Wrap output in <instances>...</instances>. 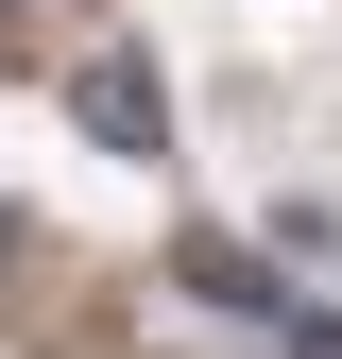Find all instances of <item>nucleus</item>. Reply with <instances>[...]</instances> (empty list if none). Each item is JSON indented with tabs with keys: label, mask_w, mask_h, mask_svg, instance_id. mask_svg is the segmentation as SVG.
<instances>
[{
	"label": "nucleus",
	"mask_w": 342,
	"mask_h": 359,
	"mask_svg": "<svg viewBox=\"0 0 342 359\" xmlns=\"http://www.w3.org/2000/svg\"><path fill=\"white\" fill-rule=\"evenodd\" d=\"M69 103H86V137H103V154H137V171L171 154V103H154V69H137V52H86V69H69Z\"/></svg>",
	"instance_id": "obj_1"
},
{
	"label": "nucleus",
	"mask_w": 342,
	"mask_h": 359,
	"mask_svg": "<svg viewBox=\"0 0 342 359\" xmlns=\"http://www.w3.org/2000/svg\"><path fill=\"white\" fill-rule=\"evenodd\" d=\"M189 291H205V308H240V325H291V291L256 274V257H189Z\"/></svg>",
	"instance_id": "obj_2"
},
{
	"label": "nucleus",
	"mask_w": 342,
	"mask_h": 359,
	"mask_svg": "<svg viewBox=\"0 0 342 359\" xmlns=\"http://www.w3.org/2000/svg\"><path fill=\"white\" fill-rule=\"evenodd\" d=\"M274 359H342V308H291V325H274Z\"/></svg>",
	"instance_id": "obj_3"
},
{
	"label": "nucleus",
	"mask_w": 342,
	"mask_h": 359,
	"mask_svg": "<svg viewBox=\"0 0 342 359\" xmlns=\"http://www.w3.org/2000/svg\"><path fill=\"white\" fill-rule=\"evenodd\" d=\"M18 34H34V0H0V52H18Z\"/></svg>",
	"instance_id": "obj_4"
}]
</instances>
